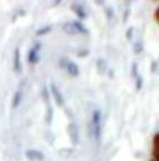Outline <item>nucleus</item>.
I'll use <instances>...</instances> for the list:
<instances>
[{"instance_id": "10", "label": "nucleus", "mask_w": 159, "mask_h": 161, "mask_svg": "<svg viewBox=\"0 0 159 161\" xmlns=\"http://www.w3.org/2000/svg\"><path fill=\"white\" fill-rule=\"evenodd\" d=\"M21 98H23V92H19V90L15 92L13 98V109L19 106V104H20V102H21Z\"/></svg>"}, {"instance_id": "7", "label": "nucleus", "mask_w": 159, "mask_h": 161, "mask_svg": "<svg viewBox=\"0 0 159 161\" xmlns=\"http://www.w3.org/2000/svg\"><path fill=\"white\" fill-rule=\"evenodd\" d=\"M69 136H71L72 143L73 144H77V141H79V132H77V126L75 123L69 124Z\"/></svg>"}, {"instance_id": "13", "label": "nucleus", "mask_w": 159, "mask_h": 161, "mask_svg": "<svg viewBox=\"0 0 159 161\" xmlns=\"http://www.w3.org/2000/svg\"><path fill=\"white\" fill-rule=\"evenodd\" d=\"M154 154H159V133L154 136Z\"/></svg>"}, {"instance_id": "11", "label": "nucleus", "mask_w": 159, "mask_h": 161, "mask_svg": "<svg viewBox=\"0 0 159 161\" xmlns=\"http://www.w3.org/2000/svg\"><path fill=\"white\" fill-rule=\"evenodd\" d=\"M73 24H74L75 28H76L77 34H79V33H82V34H88V33H89V31L86 30V27L83 26L82 23H80V22H73Z\"/></svg>"}, {"instance_id": "4", "label": "nucleus", "mask_w": 159, "mask_h": 161, "mask_svg": "<svg viewBox=\"0 0 159 161\" xmlns=\"http://www.w3.org/2000/svg\"><path fill=\"white\" fill-rule=\"evenodd\" d=\"M25 154H26V157L29 159V160H35V161H42V160H44V158H45L44 153L40 152V151H38V150H35V149H29V150H27L26 152H25Z\"/></svg>"}, {"instance_id": "14", "label": "nucleus", "mask_w": 159, "mask_h": 161, "mask_svg": "<svg viewBox=\"0 0 159 161\" xmlns=\"http://www.w3.org/2000/svg\"><path fill=\"white\" fill-rule=\"evenodd\" d=\"M141 51H142V46H140V43H137V44H136V46H135V52L137 54H139Z\"/></svg>"}, {"instance_id": "8", "label": "nucleus", "mask_w": 159, "mask_h": 161, "mask_svg": "<svg viewBox=\"0 0 159 161\" xmlns=\"http://www.w3.org/2000/svg\"><path fill=\"white\" fill-rule=\"evenodd\" d=\"M72 9H73V11H75V14L77 15V17H80L81 19H84V18L88 17L86 11L84 10V8H83L82 5H73L72 6Z\"/></svg>"}, {"instance_id": "9", "label": "nucleus", "mask_w": 159, "mask_h": 161, "mask_svg": "<svg viewBox=\"0 0 159 161\" xmlns=\"http://www.w3.org/2000/svg\"><path fill=\"white\" fill-rule=\"evenodd\" d=\"M132 73L136 78V85H137V90H140L141 86H142V78L138 75V69H137V64L132 65Z\"/></svg>"}, {"instance_id": "12", "label": "nucleus", "mask_w": 159, "mask_h": 161, "mask_svg": "<svg viewBox=\"0 0 159 161\" xmlns=\"http://www.w3.org/2000/svg\"><path fill=\"white\" fill-rule=\"evenodd\" d=\"M52 28H53V26H50V25L43 27V28H40V30H38L37 32H36V35H37V36H42V35H44V34H47L48 32L52 31Z\"/></svg>"}, {"instance_id": "3", "label": "nucleus", "mask_w": 159, "mask_h": 161, "mask_svg": "<svg viewBox=\"0 0 159 161\" xmlns=\"http://www.w3.org/2000/svg\"><path fill=\"white\" fill-rule=\"evenodd\" d=\"M49 89H50V92H52V95H53V98H54V100H55L56 104L59 105V106H63L64 97H63V95H62V92H59V89L56 87V85L52 83Z\"/></svg>"}, {"instance_id": "2", "label": "nucleus", "mask_w": 159, "mask_h": 161, "mask_svg": "<svg viewBox=\"0 0 159 161\" xmlns=\"http://www.w3.org/2000/svg\"><path fill=\"white\" fill-rule=\"evenodd\" d=\"M42 48V44L40 43H35V45L29 50L28 53V62L30 64H35L39 61V52Z\"/></svg>"}, {"instance_id": "15", "label": "nucleus", "mask_w": 159, "mask_h": 161, "mask_svg": "<svg viewBox=\"0 0 159 161\" xmlns=\"http://www.w3.org/2000/svg\"><path fill=\"white\" fill-rule=\"evenodd\" d=\"M155 18H156V20L159 23V7H158V8H157L156 13H155Z\"/></svg>"}, {"instance_id": "16", "label": "nucleus", "mask_w": 159, "mask_h": 161, "mask_svg": "<svg viewBox=\"0 0 159 161\" xmlns=\"http://www.w3.org/2000/svg\"><path fill=\"white\" fill-rule=\"evenodd\" d=\"M155 161H159V154H154Z\"/></svg>"}, {"instance_id": "6", "label": "nucleus", "mask_w": 159, "mask_h": 161, "mask_svg": "<svg viewBox=\"0 0 159 161\" xmlns=\"http://www.w3.org/2000/svg\"><path fill=\"white\" fill-rule=\"evenodd\" d=\"M13 69L16 72H21V61H20V50L18 47L13 53Z\"/></svg>"}, {"instance_id": "5", "label": "nucleus", "mask_w": 159, "mask_h": 161, "mask_svg": "<svg viewBox=\"0 0 159 161\" xmlns=\"http://www.w3.org/2000/svg\"><path fill=\"white\" fill-rule=\"evenodd\" d=\"M65 68H66V70H67V73H69L71 77H77V75H80L79 65H77L74 61H67Z\"/></svg>"}, {"instance_id": "1", "label": "nucleus", "mask_w": 159, "mask_h": 161, "mask_svg": "<svg viewBox=\"0 0 159 161\" xmlns=\"http://www.w3.org/2000/svg\"><path fill=\"white\" fill-rule=\"evenodd\" d=\"M91 132L93 139L100 141L102 134V113L100 109H94L92 113V122H91Z\"/></svg>"}]
</instances>
